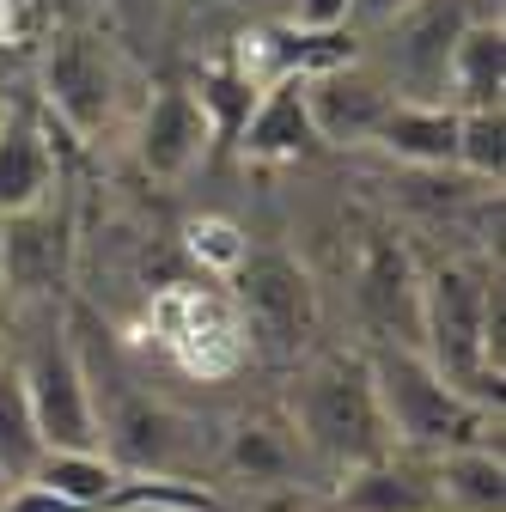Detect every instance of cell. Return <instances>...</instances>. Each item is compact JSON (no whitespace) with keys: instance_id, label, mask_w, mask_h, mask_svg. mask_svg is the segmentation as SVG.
<instances>
[{"instance_id":"cell-18","label":"cell","mask_w":506,"mask_h":512,"mask_svg":"<svg viewBox=\"0 0 506 512\" xmlns=\"http://www.w3.org/2000/svg\"><path fill=\"white\" fill-rule=\"evenodd\" d=\"M446 104L464 110H506V25H482L470 19L452 68H446Z\"/></svg>"},{"instance_id":"cell-21","label":"cell","mask_w":506,"mask_h":512,"mask_svg":"<svg viewBox=\"0 0 506 512\" xmlns=\"http://www.w3.org/2000/svg\"><path fill=\"white\" fill-rule=\"evenodd\" d=\"M43 458V433L31 421V403H25V384H19V366L7 360L0 366V470L13 482H25Z\"/></svg>"},{"instance_id":"cell-8","label":"cell","mask_w":506,"mask_h":512,"mask_svg":"<svg viewBox=\"0 0 506 512\" xmlns=\"http://www.w3.org/2000/svg\"><path fill=\"white\" fill-rule=\"evenodd\" d=\"M342 275H348V299L366 342L360 348H415V293H421V263L409 238L391 220H366L354 226L348 250H342Z\"/></svg>"},{"instance_id":"cell-9","label":"cell","mask_w":506,"mask_h":512,"mask_svg":"<svg viewBox=\"0 0 506 512\" xmlns=\"http://www.w3.org/2000/svg\"><path fill=\"white\" fill-rule=\"evenodd\" d=\"M470 25V0H415L403 19L360 37V61L397 104H446V68Z\"/></svg>"},{"instance_id":"cell-17","label":"cell","mask_w":506,"mask_h":512,"mask_svg":"<svg viewBox=\"0 0 506 512\" xmlns=\"http://www.w3.org/2000/svg\"><path fill=\"white\" fill-rule=\"evenodd\" d=\"M232 141H238L244 165H299V159L318 153V135H311L299 80H281V86L257 92V104H250V116L238 122Z\"/></svg>"},{"instance_id":"cell-29","label":"cell","mask_w":506,"mask_h":512,"mask_svg":"<svg viewBox=\"0 0 506 512\" xmlns=\"http://www.w3.org/2000/svg\"><path fill=\"white\" fill-rule=\"evenodd\" d=\"M13 360V342H7V324H0V366H7Z\"/></svg>"},{"instance_id":"cell-15","label":"cell","mask_w":506,"mask_h":512,"mask_svg":"<svg viewBox=\"0 0 506 512\" xmlns=\"http://www.w3.org/2000/svg\"><path fill=\"white\" fill-rule=\"evenodd\" d=\"M318 512H439V500H433V476L421 458L385 452L372 464L330 476L318 494Z\"/></svg>"},{"instance_id":"cell-10","label":"cell","mask_w":506,"mask_h":512,"mask_svg":"<svg viewBox=\"0 0 506 512\" xmlns=\"http://www.w3.org/2000/svg\"><path fill=\"white\" fill-rule=\"evenodd\" d=\"M147 324L159 336V348L196 378H232L238 366H250V342L232 311V293L220 281L202 287H159L147 299Z\"/></svg>"},{"instance_id":"cell-28","label":"cell","mask_w":506,"mask_h":512,"mask_svg":"<svg viewBox=\"0 0 506 512\" xmlns=\"http://www.w3.org/2000/svg\"><path fill=\"white\" fill-rule=\"evenodd\" d=\"M196 13H220V19H232V13H250L257 0H189Z\"/></svg>"},{"instance_id":"cell-4","label":"cell","mask_w":506,"mask_h":512,"mask_svg":"<svg viewBox=\"0 0 506 512\" xmlns=\"http://www.w3.org/2000/svg\"><path fill=\"white\" fill-rule=\"evenodd\" d=\"M366 372H372V391H378V415H385L391 452L421 458V464L446 458V452H470V445L500 452V409L452 391L415 348H366Z\"/></svg>"},{"instance_id":"cell-24","label":"cell","mask_w":506,"mask_h":512,"mask_svg":"<svg viewBox=\"0 0 506 512\" xmlns=\"http://www.w3.org/2000/svg\"><path fill=\"white\" fill-rule=\"evenodd\" d=\"M171 13H177V0H104L98 31H110L122 49L135 55V49H147V43H159V37H165Z\"/></svg>"},{"instance_id":"cell-27","label":"cell","mask_w":506,"mask_h":512,"mask_svg":"<svg viewBox=\"0 0 506 512\" xmlns=\"http://www.w3.org/2000/svg\"><path fill=\"white\" fill-rule=\"evenodd\" d=\"M0 512H80V506H68L61 494H49L43 482H13V494H7V506Z\"/></svg>"},{"instance_id":"cell-20","label":"cell","mask_w":506,"mask_h":512,"mask_svg":"<svg viewBox=\"0 0 506 512\" xmlns=\"http://www.w3.org/2000/svg\"><path fill=\"white\" fill-rule=\"evenodd\" d=\"M25 482H43L49 494H61V500L80 506V512H110L129 476H122L104 452H43Z\"/></svg>"},{"instance_id":"cell-30","label":"cell","mask_w":506,"mask_h":512,"mask_svg":"<svg viewBox=\"0 0 506 512\" xmlns=\"http://www.w3.org/2000/svg\"><path fill=\"white\" fill-rule=\"evenodd\" d=\"M7 494H13V476H7V470H0V506H7Z\"/></svg>"},{"instance_id":"cell-7","label":"cell","mask_w":506,"mask_h":512,"mask_svg":"<svg viewBox=\"0 0 506 512\" xmlns=\"http://www.w3.org/2000/svg\"><path fill=\"white\" fill-rule=\"evenodd\" d=\"M0 275H7V317L0 324L68 311L74 275H80V220L68 189L31 214L0 220Z\"/></svg>"},{"instance_id":"cell-16","label":"cell","mask_w":506,"mask_h":512,"mask_svg":"<svg viewBox=\"0 0 506 512\" xmlns=\"http://www.w3.org/2000/svg\"><path fill=\"white\" fill-rule=\"evenodd\" d=\"M397 171H458V110L452 104H391L366 141Z\"/></svg>"},{"instance_id":"cell-19","label":"cell","mask_w":506,"mask_h":512,"mask_svg":"<svg viewBox=\"0 0 506 512\" xmlns=\"http://www.w3.org/2000/svg\"><path fill=\"white\" fill-rule=\"evenodd\" d=\"M427 476H433L439 512H506V464L488 445L427 458Z\"/></svg>"},{"instance_id":"cell-11","label":"cell","mask_w":506,"mask_h":512,"mask_svg":"<svg viewBox=\"0 0 506 512\" xmlns=\"http://www.w3.org/2000/svg\"><path fill=\"white\" fill-rule=\"evenodd\" d=\"M214 141L220 135H214L202 98L189 92V86H171V80L147 86L141 104H135V116H129V159L159 189H177V183L196 177L208 165Z\"/></svg>"},{"instance_id":"cell-26","label":"cell","mask_w":506,"mask_h":512,"mask_svg":"<svg viewBox=\"0 0 506 512\" xmlns=\"http://www.w3.org/2000/svg\"><path fill=\"white\" fill-rule=\"evenodd\" d=\"M409 7H415V0H348V31L372 37V31H385L391 19H403Z\"/></svg>"},{"instance_id":"cell-12","label":"cell","mask_w":506,"mask_h":512,"mask_svg":"<svg viewBox=\"0 0 506 512\" xmlns=\"http://www.w3.org/2000/svg\"><path fill=\"white\" fill-rule=\"evenodd\" d=\"M214 476H232L250 494H305V488H324V476L311 470L305 445H299V433H293V421L281 409H250V415L226 421L220 439H214Z\"/></svg>"},{"instance_id":"cell-25","label":"cell","mask_w":506,"mask_h":512,"mask_svg":"<svg viewBox=\"0 0 506 512\" xmlns=\"http://www.w3.org/2000/svg\"><path fill=\"white\" fill-rule=\"evenodd\" d=\"M275 19L299 37H342L348 31V0H281Z\"/></svg>"},{"instance_id":"cell-6","label":"cell","mask_w":506,"mask_h":512,"mask_svg":"<svg viewBox=\"0 0 506 512\" xmlns=\"http://www.w3.org/2000/svg\"><path fill=\"white\" fill-rule=\"evenodd\" d=\"M7 342H13L31 421L43 433V452H98L92 391H86V366L68 336V311L19 317V324H7Z\"/></svg>"},{"instance_id":"cell-1","label":"cell","mask_w":506,"mask_h":512,"mask_svg":"<svg viewBox=\"0 0 506 512\" xmlns=\"http://www.w3.org/2000/svg\"><path fill=\"white\" fill-rule=\"evenodd\" d=\"M415 354L470 403L500 409L506 293H500V256L494 250H452V256H439V263L421 269Z\"/></svg>"},{"instance_id":"cell-3","label":"cell","mask_w":506,"mask_h":512,"mask_svg":"<svg viewBox=\"0 0 506 512\" xmlns=\"http://www.w3.org/2000/svg\"><path fill=\"white\" fill-rule=\"evenodd\" d=\"M281 415L293 421L311 470L324 482L391 452L385 415H378V391H372V372H366V348H311L287 372Z\"/></svg>"},{"instance_id":"cell-5","label":"cell","mask_w":506,"mask_h":512,"mask_svg":"<svg viewBox=\"0 0 506 512\" xmlns=\"http://www.w3.org/2000/svg\"><path fill=\"white\" fill-rule=\"evenodd\" d=\"M226 293H232V311L244 324L250 360L293 372L311 348H318L324 287H318V269H311L305 256H293L281 244H250V256L232 269Z\"/></svg>"},{"instance_id":"cell-22","label":"cell","mask_w":506,"mask_h":512,"mask_svg":"<svg viewBox=\"0 0 506 512\" xmlns=\"http://www.w3.org/2000/svg\"><path fill=\"white\" fill-rule=\"evenodd\" d=\"M458 171L482 189H500L506 171V110H464L458 116Z\"/></svg>"},{"instance_id":"cell-13","label":"cell","mask_w":506,"mask_h":512,"mask_svg":"<svg viewBox=\"0 0 506 512\" xmlns=\"http://www.w3.org/2000/svg\"><path fill=\"white\" fill-rule=\"evenodd\" d=\"M299 92H305L311 135H318V147H330V153H366V141L378 135L385 110L397 104L391 86L360 61V49H354L348 61H336V68L305 74Z\"/></svg>"},{"instance_id":"cell-31","label":"cell","mask_w":506,"mask_h":512,"mask_svg":"<svg viewBox=\"0 0 506 512\" xmlns=\"http://www.w3.org/2000/svg\"><path fill=\"white\" fill-rule=\"evenodd\" d=\"M0 317H7V275H0Z\"/></svg>"},{"instance_id":"cell-23","label":"cell","mask_w":506,"mask_h":512,"mask_svg":"<svg viewBox=\"0 0 506 512\" xmlns=\"http://www.w3.org/2000/svg\"><path fill=\"white\" fill-rule=\"evenodd\" d=\"M183 250L202 263V275H214L220 287L232 281V269L250 256V232L238 226V220H226V214H196L183 226Z\"/></svg>"},{"instance_id":"cell-14","label":"cell","mask_w":506,"mask_h":512,"mask_svg":"<svg viewBox=\"0 0 506 512\" xmlns=\"http://www.w3.org/2000/svg\"><path fill=\"white\" fill-rule=\"evenodd\" d=\"M61 189H68V171L55 159V128L43 122L31 80H19V92L0 110V220L43 208Z\"/></svg>"},{"instance_id":"cell-2","label":"cell","mask_w":506,"mask_h":512,"mask_svg":"<svg viewBox=\"0 0 506 512\" xmlns=\"http://www.w3.org/2000/svg\"><path fill=\"white\" fill-rule=\"evenodd\" d=\"M31 98L49 128H61L74 147H98L104 135H122L141 104L135 55L92 19L55 25L31 61Z\"/></svg>"}]
</instances>
